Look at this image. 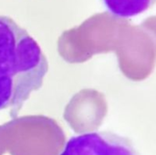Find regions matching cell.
Returning <instances> with one entry per match:
<instances>
[{
	"label": "cell",
	"mask_w": 156,
	"mask_h": 155,
	"mask_svg": "<svg viewBox=\"0 0 156 155\" xmlns=\"http://www.w3.org/2000/svg\"><path fill=\"white\" fill-rule=\"evenodd\" d=\"M105 7L112 15L129 18L138 16L156 3V0H102Z\"/></svg>",
	"instance_id": "3957f363"
},
{
	"label": "cell",
	"mask_w": 156,
	"mask_h": 155,
	"mask_svg": "<svg viewBox=\"0 0 156 155\" xmlns=\"http://www.w3.org/2000/svg\"><path fill=\"white\" fill-rule=\"evenodd\" d=\"M48 71L38 43L12 18L0 16V110L16 118Z\"/></svg>",
	"instance_id": "6da1fadb"
},
{
	"label": "cell",
	"mask_w": 156,
	"mask_h": 155,
	"mask_svg": "<svg viewBox=\"0 0 156 155\" xmlns=\"http://www.w3.org/2000/svg\"><path fill=\"white\" fill-rule=\"evenodd\" d=\"M60 155H138V153L128 139L110 131H94L70 138Z\"/></svg>",
	"instance_id": "7a4b0ae2"
}]
</instances>
